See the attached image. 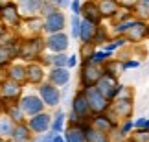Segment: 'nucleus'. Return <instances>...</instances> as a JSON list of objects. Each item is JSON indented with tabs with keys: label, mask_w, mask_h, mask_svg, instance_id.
Here are the masks:
<instances>
[{
	"label": "nucleus",
	"mask_w": 149,
	"mask_h": 142,
	"mask_svg": "<svg viewBox=\"0 0 149 142\" xmlns=\"http://www.w3.org/2000/svg\"><path fill=\"white\" fill-rule=\"evenodd\" d=\"M8 78L17 81V83H24L26 81V65L13 63L9 66V70H8Z\"/></svg>",
	"instance_id": "cd10ccee"
},
{
	"label": "nucleus",
	"mask_w": 149,
	"mask_h": 142,
	"mask_svg": "<svg viewBox=\"0 0 149 142\" xmlns=\"http://www.w3.org/2000/svg\"><path fill=\"white\" fill-rule=\"evenodd\" d=\"M42 4L44 0H19V11L22 17H35V15H41V9H42Z\"/></svg>",
	"instance_id": "6ab92c4d"
},
{
	"label": "nucleus",
	"mask_w": 149,
	"mask_h": 142,
	"mask_svg": "<svg viewBox=\"0 0 149 142\" xmlns=\"http://www.w3.org/2000/svg\"><path fill=\"white\" fill-rule=\"evenodd\" d=\"M81 4H83V0H72V2H70V9H72L74 15L81 13Z\"/></svg>",
	"instance_id": "58836bf2"
},
{
	"label": "nucleus",
	"mask_w": 149,
	"mask_h": 142,
	"mask_svg": "<svg viewBox=\"0 0 149 142\" xmlns=\"http://www.w3.org/2000/svg\"><path fill=\"white\" fill-rule=\"evenodd\" d=\"M103 76V66L94 65L90 61H83L81 66V76H79V81H81V87H94L98 83V79Z\"/></svg>",
	"instance_id": "423d86ee"
},
{
	"label": "nucleus",
	"mask_w": 149,
	"mask_h": 142,
	"mask_svg": "<svg viewBox=\"0 0 149 142\" xmlns=\"http://www.w3.org/2000/svg\"><path fill=\"white\" fill-rule=\"evenodd\" d=\"M146 126H147V116H142L134 120V129H144Z\"/></svg>",
	"instance_id": "ea45409f"
},
{
	"label": "nucleus",
	"mask_w": 149,
	"mask_h": 142,
	"mask_svg": "<svg viewBox=\"0 0 149 142\" xmlns=\"http://www.w3.org/2000/svg\"><path fill=\"white\" fill-rule=\"evenodd\" d=\"M77 65V55L74 54V55H70L68 57V63H66V69H74V66Z\"/></svg>",
	"instance_id": "79ce46f5"
},
{
	"label": "nucleus",
	"mask_w": 149,
	"mask_h": 142,
	"mask_svg": "<svg viewBox=\"0 0 149 142\" xmlns=\"http://www.w3.org/2000/svg\"><path fill=\"white\" fill-rule=\"evenodd\" d=\"M103 74L120 78L123 74V63H122V59H109V61H105V65H103Z\"/></svg>",
	"instance_id": "bb28decb"
},
{
	"label": "nucleus",
	"mask_w": 149,
	"mask_h": 142,
	"mask_svg": "<svg viewBox=\"0 0 149 142\" xmlns=\"http://www.w3.org/2000/svg\"><path fill=\"white\" fill-rule=\"evenodd\" d=\"M70 2H72V0H54V4L57 6V8H68Z\"/></svg>",
	"instance_id": "37998d69"
},
{
	"label": "nucleus",
	"mask_w": 149,
	"mask_h": 142,
	"mask_svg": "<svg viewBox=\"0 0 149 142\" xmlns=\"http://www.w3.org/2000/svg\"><path fill=\"white\" fill-rule=\"evenodd\" d=\"M133 17L138 20H149V0H136V4L133 6Z\"/></svg>",
	"instance_id": "393cba45"
},
{
	"label": "nucleus",
	"mask_w": 149,
	"mask_h": 142,
	"mask_svg": "<svg viewBox=\"0 0 149 142\" xmlns=\"http://www.w3.org/2000/svg\"><path fill=\"white\" fill-rule=\"evenodd\" d=\"M83 131H85V142H112L111 135L109 133H103L100 129H96L90 126V122L83 124Z\"/></svg>",
	"instance_id": "aec40b11"
},
{
	"label": "nucleus",
	"mask_w": 149,
	"mask_h": 142,
	"mask_svg": "<svg viewBox=\"0 0 149 142\" xmlns=\"http://www.w3.org/2000/svg\"><path fill=\"white\" fill-rule=\"evenodd\" d=\"M44 76H46V72H44L42 65L35 63V61H31V63L26 65V81L31 83V85H41L44 81Z\"/></svg>",
	"instance_id": "a211bd4d"
},
{
	"label": "nucleus",
	"mask_w": 149,
	"mask_h": 142,
	"mask_svg": "<svg viewBox=\"0 0 149 142\" xmlns=\"http://www.w3.org/2000/svg\"><path fill=\"white\" fill-rule=\"evenodd\" d=\"M147 39H149V20H147Z\"/></svg>",
	"instance_id": "de8ad7c7"
},
{
	"label": "nucleus",
	"mask_w": 149,
	"mask_h": 142,
	"mask_svg": "<svg viewBox=\"0 0 149 142\" xmlns=\"http://www.w3.org/2000/svg\"><path fill=\"white\" fill-rule=\"evenodd\" d=\"M147 116H149V115H147Z\"/></svg>",
	"instance_id": "3c124183"
},
{
	"label": "nucleus",
	"mask_w": 149,
	"mask_h": 142,
	"mask_svg": "<svg viewBox=\"0 0 149 142\" xmlns=\"http://www.w3.org/2000/svg\"><path fill=\"white\" fill-rule=\"evenodd\" d=\"M79 28H81V17L72 15V19H70V35L74 39H79Z\"/></svg>",
	"instance_id": "c9c22d12"
},
{
	"label": "nucleus",
	"mask_w": 149,
	"mask_h": 142,
	"mask_svg": "<svg viewBox=\"0 0 149 142\" xmlns=\"http://www.w3.org/2000/svg\"><path fill=\"white\" fill-rule=\"evenodd\" d=\"M46 48L50 50L52 54H61V52H66L68 44H70V39L65 31H59V33H52L48 35V39L44 41Z\"/></svg>",
	"instance_id": "ddd939ff"
},
{
	"label": "nucleus",
	"mask_w": 149,
	"mask_h": 142,
	"mask_svg": "<svg viewBox=\"0 0 149 142\" xmlns=\"http://www.w3.org/2000/svg\"><path fill=\"white\" fill-rule=\"evenodd\" d=\"M111 57H112L111 52H107V50H103V48H94L92 54H90V57L87 61H90V63H94V65L103 66V65H105V61H109Z\"/></svg>",
	"instance_id": "7c9ffc66"
},
{
	"label": "nucleus",
	"mask_w": 149,
	"mask_h": 142,
	"mask_svg": "<svg viewBox=\"0 0 149 142\" xmlns=\"http://www.w3.org/2000/svg\"><path fill=\"white\" fill-rule=\"evenodd\" d=\"M122 63H123V70L138 69V66H140V61L138 59H122Z\"/></svg>",
	"instance_id": "4c0bfd02"
},
{
	"label": "nucleus",
	"mask_w": 149,
	"mask_h": 142,
	"mask_svg": "<svg viewBox=\"0 0 149 142\" xmlns=\"http://www.w3.org/2000/svg\"><path fill=\"white\" fill-rule=\"evenodd\" d=\"M109 39H111V31H109V28H105L103 24L98 26V30H96V35H94V41H92V46L98 48V46H103Z\"/></svg>",
	"instance_id": "2f4dec72"
},
{
	"label": "nucleus",
	"mask_w": 149,
	"mask_h": 142,
	"mask_svg": "<svg viewBox=\"0 0 149 142\" xmlns=\"http://www.w3.org/2000/svg\"><path fill=\"white\" fill-rule=\"evenodd\" d=\"M0 19H2L4 26H9V28L20 26L22 15H20V11H19V6L13 4V2H8V4H4V6H0Z\"/></svg>",
	"instance_id": "9d476101"
},
{
	"label": "nucleus",
	"mask_w": 149,
	"mask_h": 142,
	"mask_svg": "<svg viewBox=\"0 0 149 142\" xmlns=\"http://www.w3.org/2000/svg\"><path fill=\"white\" fill-rule=\"evenodd\" d=\"M50 126H52V116L44 111L30 116V120H28V127L31 129V133H37V135L46 133L50 129Z\"/></svg>",
	"instance_id": "dca6fc26"
},
{
	"label": "nucleus",
	"mask_w": 149,
	"mask_h": 142,
	"mask_svg": "<svg viewBox=\"0 0 149 142\" xmlns=\"http://www.w3.org/2000/svg\"><path fill=\"white\" fill-rule=\"evenodd\" d=\"M54 131H50V133H46V135H41V137H39L35 142H52V140H54Z\"/></svg>",
	"instance_id": "a19ab883"
},
{
	"label": "nucleus",
	"mask_w": 149,
	"mask_h": 142,
	"mask_svg": "<svg viewBox=\"0 0 149 142\" xmlns=\"http://www.w3.org/2000/svg\"><path fill=\"white\" fill-rule=\"evenodd\" d=\"M118 124L120 122L111 115V113H100V115H94L90 118V126L100 129L103 133H109V135H112L118 129Z\"/></svg>",
	"instance_id": "1a4fd4ad"
},
{
	"label": "nucleus",
	"mask_w": 149,
	"mask_h": 142,
	"mask_svg": "<svg viewBox=\"0 0 149 142\" xmlns=\"http://www.w3.org/2000/svg\"><path fill=\"white\" fill-rule=\"evenodd\" d=\"M13 142H30L31 139V129L28 127V124H15V127H13V133H11V137H9Z\"/></svg>",
	"instance_id": "5701e85b"
},
{
	"label": "nucleus",
	"mask_w": 149,
	"mask_h": 142,
	"mask_svg": "<svg viewBox=\"0 0 149 142\" xmlns=\"http://www.w3.org/2000/svg\"><path fill=\"white\" fill-rule=\"evenodd\" d=\"M98 8H100V13L103 17V20H111L116 11L120 9V2L118 0H98Z\"/></svg>",
	"instance_id": "4be33fe9"
},
{
	"label": "nucleus",
	"mask_w": 149,
	"mask_h": 142,
	"mask_svg": "<svg viewBox=\"0 0 149 142\" xmlns=\"http://www.w3.org/2000/svg\"><path fill=\"white\" fill-rule=\"evenodd\" d=\"M46 63H50L52 66H66L68 55H66L65 52H61V54H52V57L46 59Z\"/></svg>",
	"instance_id": "f704fd0d"
},
{
	"label": "nucleus",
	"mask_w": 149,
	"mask_h": 142,
	"mask_svg": "<svg viewBox=\"0 0 149 142\" xmlns=\"http://www.w3.org/2000/svg\"><path fill=\"white\" fill-rule=\"evenodd\" d=\"M120 142H136V140H134L133 137H125V139H122Z\"/></svg>",
	"instance_id": "a18cd8bd"
},
{
	"label": "nucleus",
	"mask_w": 149,
	"mask_h": 142,
	"mask_svg": "<svg viewBox=\"0 0 149 142\" xmlns=\"http://www.w3.org/2000/svg\"><path fill=\"white\" fill-rule=\"evenodd\" d=\"M65 26H66V17L63 15V11H59V9L52 11L50 15H46L42 19V31L48 33V35L63 31Z\"/></svg>",
	"instance_id": "6e6552de"
},
{
	"label": "nucleus",
	"mask_w": 149,
	"mask_h": 142,
	"mask_svg": "<svg viewBox=\"0 0 149 142\" xmlns=\"http://www.w3.org/2000/svg\"><path fill=\"white\" fill-rule=\"evenodd\" d=\"M133 137L136 142H149V129L144 127V129H133V133L129 135Z\"/></svg>",
	"instance_id": "e433bc0d"
},
{
	"label": "nucleus",
	"mask_w": 149,
	"mask_h": 142,
	"mask_svg": "<svg viewBox=\"0 0 149 142\" xmlns=\"http://www.w3.org/2000/svg\"><path fill=\"white\" fill-rule=\"evenodd\" d=\"M2 113H4V104L0 101V115H2Z\"/></svg>",
	"instance_id": "49530a36"
},
{
	"label": "nucleus",
	"mask_w": 149,
	"mask_h": 142,
	"mask_svg": "<svg viewBox=\"0 0 149 142\" xmlns=\"http://www.w3.org/2000/svg\"><path fill=\"white\" fill-rule=\"evenodd\" d=\"M39 96L44 101V105H48V107H57L61 104V90L55 85H52L50 81L39 85Z\"/></svg>",
	"instance_id": "f8f14e48"
},
{
	"label": "nucleus",
	"mask_w": 149,
	"mask_h": 142,
	"mask_svg": "<svg viewBox=\"0 0 149 142\" xmlns=\"http://www.w3.org/2000/svg\"><path fill=\"white\" fill-rule=\"evenodd\" d=\"M4 115L9 116L13 124H22L24 122V113H22L19 101H15V104H6L4 105Z\"/></svg>",
	"instance_id": "b1692460"
},
{
	"label": "nucleus",
	"mask_w": 149,
	"mask_h": 142,
	"mask_svg": "<svg viewBox=\"0 0 149 142\" xmlns=\"http://www.w3.org/2000/svg\"><path fill=\"white\" fill-rule=\"evenodd\" d=\"M123 37L129 41V44H138L142 41H146L147 39V22L136 19L134 24L123 33Z\"/></svg>",
	"instance_id": "2eb2a0df"
},
{
	"label": "nucleus",
	"mask_w": 149,
	"mask_h": 142,
	"mask_svg": "<svg viewBox=\"0 0 149 142\" xmlns=\"http://www.w3.org/2000/svg\"><path fill=\"white\" fill-rule=\"evenodd\" d=\"M96 89H98L109 101H112V100L120 94V90L123 89V85L120 83L118 78L109 76V74H103V76L98 79V83H96Z\"/></svg>",
	"instance_id": "20e7f679"
},
{
	"label": "nucleus",
	"mask_w": 149,
	"mask_h": 142,
	"mask_svg": "<svg viewBox=\"0 0 149 142\" xmlns=\"http://www.w3.org/2000/svg\"><path fill=\"white\" fill-rule=\"evenodd\" d=\"M63 137L66 142H85V131L81 126H68Z\"/></svg>",
	"instance_id": "c756f323"
},
{
	"label": "nucleus",
	"mask_w": 149,
	"mask_h": 142,
	"mask_svg": "<svg viewBox=\"0 0 149 142\" xmlns=\"http://www.w3.org/2000/svg\"><path fill=\"white\" fill-rule=\"evenodd\" d=\"M52 142H66V140H65V137H63L61 133H55V135H54V140H52Z\"/></svg>",
	"instance_id": "c03bdc74"
},
{
	"label": "nucleus",
	"mask_w": 149,
	"mask_h": 142,
	"mask_svg": "<svg viewBox=\"0 0 149 142\" xmlns=\"http://www.w3.org/2000/svg\"><path fill=\"white\" fill-rule=\"evenodd\" d=\"M94 2H98V0H94Z\"/></svg>",
	"instance_id": "8fccbe9b"
},
{
	"label": "nucleus",
	"mask_w": 149,
	"mask_h": 142,
	"mask_svg": "<svg viewBox=\"0 0 149 142\" xmlns=\"http://www.w3.org/2000/svg\"><path fill=\"white\" fill-rule=\"evenodd\" d=\"M96 30H98V26L92 24V22L81 19V28H79V41L83 44H92L94 41V35H96Z\"/></svg>",
	"instance_id": "412c9836"
},
{
	"label": "nucleus",
	"mask_w": 149,
	"mask_h": 142,
	"mask_svg": "<svg viewBox=\"0 0 149 142\" xmlns=\"http://www.w3.org/2000/svg\"><path fill=\"white\" fill-rule=\"evenodd\" d=\"M22 83H17L13 79L6 78L0 81V100L2 104H15V101L20 100V94H22Z\"/></svg>",
	"instance_id": "39448f33"
},
{
	"label": "nucleus",
	"mask_w": 149,
	"mask_h": 142,
	"mask_svg": "<svg viewBox=\"0 0 149 142\" xmlns=\"http://www.w3.org/2000/svg\"><path fill=\"white\" fill-rule=\"evenodd\" d=\"M79 17L88 22H92V24L100 26L103 22V17L100 13V8H98V2H94V0H85V2L81 4V13H79Z\"/></svg>",
	"instance_id": "4468645a"
},
{
	"label": "nucleus",
	"mask_w": 149,
	"mask_h": 142,
	"mask_svg": "<svg viewBox=\"0 0 149 142\" xmlns=\"http://www.w3.org/2000/svg\"><path fill=\"white\" fill-rule=\"evenodd\" d=\"M46 48V44H44V41L41 37H30L28 41L24 43H20L19 44V54H17V57H20V59H24V61H35L39 59V55L42 54V50Z\"/></svg>",
	"instance_id": "f03ea898"
},
{
	"label": "nucleus",
	"mask_w": 149,
	"mask_h": 142,
	"mask_svg": "<svg viewBox=\"0 0 149 142\" xmlns=\"http://www.w3.org/2000/svg\"><path fill=\"white\" fill-rule=\"evenodd\" d=\"M19 105H20V109L24 115L28 116H33V115H37V113H42L44 111V101L41 100V96H37V94H26V96H20V100H19Z\"/></svg>",
	"instance_id": "9b49d317"
},
{
	"label": "nucleus",
	"mask_w": 149,
	"mask_h": 142,
	"mask_svg": "<svg viewBox=\"0 0 149 142\" xmlns=\"http://www.w3.org/2000/svg\"><path fill=\"white\" fill-rule=\"evenodd\" d=\"M19 54V44L17 46H0V69L9 65Z\"/></svg>",
	"instance_id": "c85d7f7f"
},
{
	"label": "nucleus",
	"mask_w": 149,
	"mask_h": 142,
	"mask_svg": "<svg viewBox=\"0 0 149 142\" xmlns=\"http://www.w3.org/2000/svg\"><path fill=\"white\" fill-rule=\"evenodd\" d=\"M133 111H134V94L129 87L123 85V89L120 90V94L111 101V107H109L107 113H111L118 122H122L125 118L133 116Z\"/></svg>",
	"instance_id": "f257e3e1"
},
{
	"label": "nucleus",
	"mask_w": 149,
	"mask_h": 142,
	"mask_svg": "<svg viewBox=\"0 0 149 142\" xmlns=\"http://www.w3.org/2000/svg\"><path fill=\"white\" fill-rule=\"evenodd\" d=\"M127 44H129V41H127L123 35H112L105 44H103V50H107V52L114 54V52H118V50H122L123 46H127Z\"/></svg>",
	"instance_id": "a878e982"
},
{
	"label": "nucleus",
	"mask_w": 149,
	"mask_h": 142,
	"mask_svg": "<svg viewBox=\"0 0 149 142\" xmlns=\"http://www.w3.org/2000/svg\"><path fill=\"white\" fill-rule=\"evenodd\" d=\"M65 124H66V115L63 111H57L55 116L52 118V126L50 129L54 133H63V129H65Z\"/></svg>",
	"instance_id": "72a5a7b5"
},
{
	"label": "nucleus",
	"mask_w": 149,
	"mask_h": 142,
	"mask_svg": "<svg viewBox=\"0 0 149 142\" xmlns=\"http://www.w3.org/2000/svg\"><path fill=\"white\" fill-rule=\"evenodd\" d=\"M72 113L76 115L81 122H90L92 118V111H90V105H88V100L85 96L83 89L77 90L74 94V100H72Z\"/></svg>",
	"instance_id": "0eeeda50"
},
{
	"label": "nucleus",
	"mask_w": 149,
	"mask_h": 142,
	"mask_svg": "<svg viewBox=\"0 0 149 142\" xmlns=\"http://www.w3.org/2000/svg\"><path fill=\"white\" fill-rule=\"evenodd\" d=\"M85 96H87L88 100V105H90V111H92V116L94 115H100V113H107L109 107H111V101H109L105 96H103L98 89L94 87H85L83 89Z\"/></svg>",
	"instance_id": "7ed1b4c3"
},
{
	"label": "nucleus",
	"mask_w": 149,
	"mask_h": 142,
	"mask_svg": "<svg viewBox=\"0 0 149 142\" xmlns=\"http://www.w3.org/2000/svg\"><path fill=\"white\" fill-rule=\"evenodd\" d=\"M13 127H15L13 120H11L9 116H6L4 113H2V115H0V137L9 139V137H11V133H13Z\"/></svg>",
	"instance_id": "473e14b6"
},
{
	"label": "nucleus",
	"mask_w": 149,
	"mask_h": 142,
	"mask_svg": "<svg viewBox=\"0 0 149 142\" xmlns=\"http://www.w3.org/2000/svg\"><path fill=\"white\" fill-rule=\"evenodd\" d=\"M146 127H147V129H149V116H147V126H146Z\"/></svg>",
	"instance_id": "09e8293b"
},
{
	"label": "nucleus",
	"mask_w": 149,
	"mask_h": 142,
	"mask_svg": "<svg viewBox=\"0 0 149 142\" xmlns=\"http://www.w3.org/2000/svg\"><path fill=\"white\" fill-rule=\"evenodd\" d=\"M48 81L55 87H66L70 81V69L66 66H52L48 74Z\"/></svg>",
	"instance_id": "f3484780"
}]
</instances>
